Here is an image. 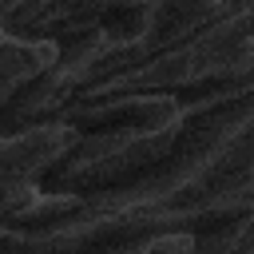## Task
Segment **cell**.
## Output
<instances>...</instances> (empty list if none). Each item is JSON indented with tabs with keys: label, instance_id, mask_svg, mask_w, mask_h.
Returning a JSON list of instances; mask_svg holds the SVG:
<instances>
[{
	"label": "cell",
	"instance_id": "3",
	"mask_svg": "<svg viewBox=\"0 0 254 254\" xmlns=\"http://www.w3.org/2000/svg\"><path fill=\"white\" fill-rule=\"evenodd\" d=\"M147 8H151V0H16L4 28L24 40H52L60 48L99 32L107 44L99 64H107L111 56H119L123 48H131L143 36ZM99 64L91 67V75L99 71ZM91 75H87V83H91Z\"/></svg>",
	"mask_w": 254,
	"mask_h": 254
},
{
	"label": "cell",
	"instance_id": "4",
	"mask_svg": "<svg viewBox=\"0 0 254 254\" xmlns=\"http://www.w3.org/2000/svg\"><path fill=\"white\" fill-rule=\"evenodd\" d=\"M60 44L52 40H24L0 24V111L40 75L56 64Z\"/></svg>",
	"mask_w": 254,
	"mask_h": 254
},
{
	"label": "cell",
	"instance_id": "2",
	"mask_svg": "<svg viewBox=\"0 0 254 254\" xmlns=\"http://www.w3.org/2000/svg\"><path fill=\"white\" fill-rule=\"evenodd\" d=\"M183 135V119L163 127H107V131H79L71 151L56 159L40 187L67 190V194H107L115 187L139 183L159 171Z\"/></svg>",
	"mask_w": 254,
	"mask_h": 254
},
{
	"label": "cell",
	"instance_id": "1",
	"mask_svg": "<svg viewBox=\"0 0 254 254\" xmlns=\"http://www.w3.org/2000/svg\"><path fill=\"white\" fill-rule=\"evenodd\" d=\"M250 175H254V91H246L242 99H234L218 111L183 115V135L159 171H151L139 183L95 194L87 202L167 210V206L198 202Z\"/></svg>",
	"mask_w": 254,
	"mask_h": 254
}]
</instances>
